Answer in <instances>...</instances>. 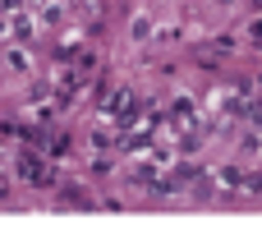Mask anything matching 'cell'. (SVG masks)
Listing matches in <instances>:
<instances>
[{
	"mask_svg": "<svg viewBox=\"0 0 262 244\" xmlns=\"http://www.w3.org/2000/svg\"><path fill=\"white\" fill-rule=\"evenodd\" d=\"M18 175H23L28 185H41V180H46V166H41V157H37V152H23V157H18Z\"/></svg>",
	"mask_w": 262,
	"mask_h": 244,
	"instance_id": "obj_1",
	"label": "cell"
},
{
	"mask_svg": "<svg viewBox=\"0 0 262 244\" xmlns=\"http://www.w3.org/2000/svg\"><path fill=\"white\" fill-rule=\"evenodd\" d=\"M0 203H5V189H0Z\"/></svg>",
	"mask_w": 262,
	"mask_h": 244,
	"instance_id": "obj_2",
	"label": "cell"
}]
</instances>
